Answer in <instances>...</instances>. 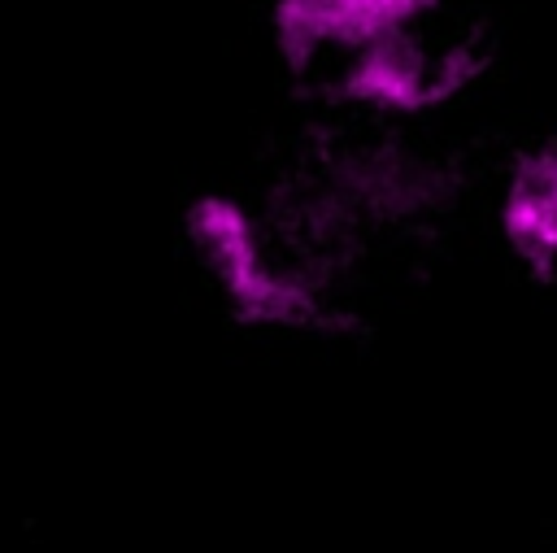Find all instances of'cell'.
I'll list each match as a JSON object with an SVG mask.
<instances>
[{
	"label": "cell",
	"instance_id": "6da1fadb",
	"mask_svg": "<svg viewBox=\"0 0 557 553\" xmlns=\"http://www.w3.org/2000/svg\"><path fill=\"white\" fill-rule=\"evenodd\" d=\"M191 244L200 261L209 266L213 283L222 287L226 305L252 322V327H313L322 318L318 292L274 266L265 239L257 235V222L226 196H200L187 213Z\"/></svg>",
	"mask_w": 557,
	"mask_h": 553
},
{
	"label": "cell",
	"instance_id": "3957f363",
	"mask_svg": "<svg viewBox=\"0 0 557 553\" xmlns=\"http://www.w3.org/2000/svg\"><path fill=\"white\" fill-rule=\"evenodd\" d=\"M435 0H278L274 4V44L300 70L326 48H370L392 35H409Z\"/></svg>",
	"mask_w": 557,
	"mask_h": 553
},
{
	"label": "cell",
	"instance_id": "7a4b0ae2",
	"mask_svg": "<svg viewBox=\"0 0 557 553\" xmlns=\"http://www.w3.org/2000/svg\"><path fill=\"white\" fill-rule=\"evenodd\" d=\"M474 74V61L466 52H426L413 30L379 39L352 57V70L344 74V91L357 105H370L379 113H422L431 105L453 100L466 78Z\"/></svg>",
	"mask_w": 557,
	"mask_h": 553
},
{
	"label": "cell",
	"instance_id": "277c9868",
	"mask_svg": "<svg viewBox=\"0 0 557 553\" xmlns=\"http://www.w3.org/2000/svg\"><path fill=\"white\" fill-rule=\"evenodd\" d=\"M500 235L535 274L557 266V148L518 161L500 200Z\"/></svg>",
	"mask_w": 557,
	"mask_h": 553
}]
</instances>
